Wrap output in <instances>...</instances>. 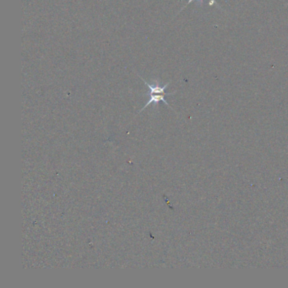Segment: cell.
Wrapping results in <instances>:
<instances>
[{
	"mask_svg": "<svg viewBox=\"0 0 288 288\" xmlns=\"http://www.w3.org/2000/svg\"><path fill=\"white\" fill-rule=\"evenodd\" d=\"M139 77L142 80L143 82H145V84L148 86L149 90H150V91H149L148 93L146 94V95H149V96L153 95V94H167V95H173V94L176 93V91L172 92V93H166V92H165V90H166V88L168 86L169 83L164 84V85H160V84H159V82L157 81L154 84H149L148 82H146L141 76H139Z\"/></svg>",
	"mask_w": 288,
	"mask_h": 288,
	"instance_id": "1",
	"label": "cell"
},
{
	"mask_svg": "<svg viewBox=\"0 0 288 288\" xmlns=\"http://www.w3.org/2000/svg\"><path fill=\"white\" fill-rule=\"evenodd\" d=\"M170 96V95H167V94H153V95H151L148 102L146 103V106L140 111V113H141L143 110H145V109L148 107L149 105H151L152 103H154L155 105H157L160 102H164L166 106H168L169 108H171L168 102H166V100H165V96Z\"/></svg>",
	"mask_w": 288,
	"mask_h": 288,
	"instance_id": "2",
	"label": "cell"
},
{
	"mask_svg": "<svg viewBox=\"0 0 288 288\" xmlns=\"http://www.w3.org/2000/svg\"><path fill=\"white\" fill-rule=\"evenodd\" d=\"M193 1H194V0H189V1H188V3H187L186 5L184 6L183 8H182V9H181L180 11H179V13H180V12L182 11V10H183V9H184V8H185V7L188 5V4H189L190 3H192ZM203 1H204V0H198L199 3H200L201 5H202V4H203ZM213 4H215V5L218 6L219 8V5L217 4V3H216V1H215V0H210L209 5H213ZM219 9H220V8H219Z\"/></svg>",
	"mask_w": 288,
	"mask_h": 288,
	"instance_id": "3",
	"label": "cell"
}]
</instances>
